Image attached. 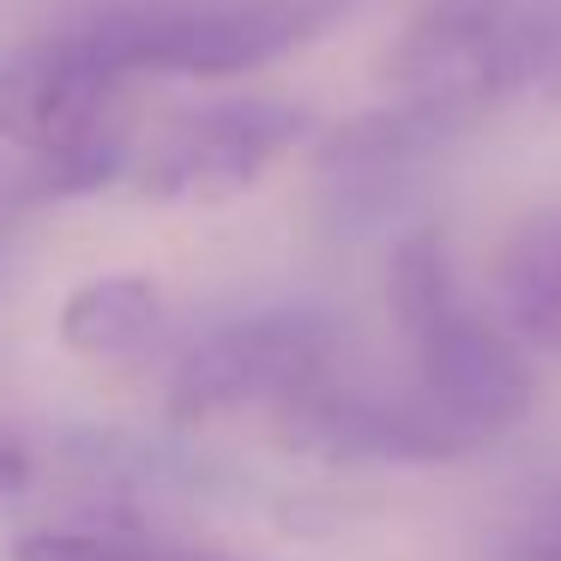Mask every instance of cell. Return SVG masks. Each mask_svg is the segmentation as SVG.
Instances as JSON below:
<instances>
[{"label": "cell", "instance_id": "cell-1", "mask_svg": "<svg viewBox=\"0 0 561 561\" xmlns=\"http://www.w3.org/2000/svg\"><path fill=\"white\" fill-rule=\"evenodd\" d=\"M392 314L399 332L416 356L423 392L471 435H495V428L519 423L531 411V363L525 344L507 327H495L489 314H477L471 296L453 278L447 242L435 230L404 236V248L392 254Z\"/></svg>", "mask_w": 561, "mask_h": 561}, {"label": "cell", "instance_id": "cell-2", "mask_svg": "<svg viewBox=\"0 0 561 561\" xmlns=\"http://www.w3.org/2000/svg\"><path fill=\"white\" fill-rule=\"evenodd\" d=\"M351 0H146L85 19L127 79H236L344 19Z\"/></svg>", "mask_w": 561, "mask_h": 561}, {"label": "cell", "instance_id": "cell-3", "mask_svg": "<svg viewBox=\"0 0 561 561\" xmlns=\"http://www.w3.org/2000/svg\"><path fill=\"white\" fill-rule=\"evenodd\" d=\"M332 368V320L314 308H272V314L230 320L224 332L199 339L170 375V416L182 428L218 423V416L254 411V404H290L320 387Z\"/></svg>", "mask_w": 561, "mask_h": 561}, {"label": "cell", "instance_id": "cell-4", "mask_svg": "<svg viewBox=\"0 0 561 561\" xmlns=\"http://www.w3.org/2000/svg\"><path fill=\"white\" fill-rule=\"evenodd\" d=\"M134 79L110 61L91 25L25 43L0 61V134L31 158H61L115 134V103Z\"/></svg>", "mask_w": 561, "mask_h": 561}, {"label": "cell", "instance_id": "cell-5", "mask_svg": "<svg viewBox=\"0 0 561 561\" xmlns=\"http://www.w3.org/2000/svg\"><path fill=\"white\" fill-rule=\"evenodd\" d=\"M308 139V110L284 98H230L187 115L146 163L139 194L158 206H224L248 194L290 146Z\"/></svg>", "mask_w": 561, "mask_h": 561}, {"label": "cell", "instance_id": "cell-6", "mask_svg": "<svg viewBox=\"0 0 561 561\" xmlns=\"http://www.w3.org/2000/svg\"><path fill=\"white\" fill-rule=\"evenodd\" d=\"M278 435L296 453L344 465H440L471 453V428H459L435 399H387V392H351V387H308L278 411Z\"/></svg>", "mask_w": 561, "mask_h": 561}, {"label": "cell", "instance_id": "cell-7", "mask_svg": "<svg viewBox=\"0 0 561 561\" xmlns=\"http://www.w3.org/2000/svg\"><path fill=\"white\" fill-rule=\"evenodd\" d=\"M163 320V296L151 278L139 272H103V278H85L73 296L61 302V344L73 356H91V363H115V356H134L158 339Z\"/></svg>", "mask_w": 561, "mask_h": 561}, {"label": "cell", "instance_id": "cell-8", "mask_svg": "<svg viewBox=\"0 0 561 561\" xmlns=\"http://www.w3.org/2000/svg\"><path fill=\"white\" fill-rule=\"evenodd\" d=\"M501 308H507V332L525 351L561 356V224L531 230L519 248H507V260H501Z\"/></svg>", "mask_w": 561, "mask_h": 561}, {"label": "cell", "instance_id": "cell-9", "mask_svg": "<svg viewBox=\"0 0 561 561\" xmlns=\"http://www.w3.org/2000/svg\"><path fill=\"white\" fill-rule=\"evenodd\" d=\"M127 531H25L13 561H122Z\"/></svg>", "mask_w": 561, "mask_h": 561}, {"label": "cell", "instance_id": "cell-10", "mask_svg": "<svg viewBox=\"0 0 561 561\" xmlns=\"http://www.w3.org/2000/svg\"><path fill=\"white\" fill-rule=\"evenodd\" d=\"M122 561H248V556H230V549H206V543H170V537L127 531V537H122Z\"/></svg>", "mask_w": 561, "mask_h": 561}, {"label": "cell", "instance_id": "cell-11", "mask_svg": "<svg viewBox=\"0 0 561 561\" xmlns=\"http://www.w3.org/2000/svg\"><path fill=\"white\" fill-rule=\"evenodd\" d=\"M501 561H561V507L531 519L525 531H513L501 543Z\"/></svg>", "mask_w": 561, "mask_h": 561}, {"label": "cell", "instance_id": "cell-12", "mask_svg": "<svg viewBox=\"0 0 561 561\" xmlns=\"http://www.w3.org/2000/svg\"><path fill=\"white\" fill-rule=\"evenodd\" d=\"M31 483V447L0 428V495H19Z\"/></svg>", "mask_w": 561, "mask_h": 561}, {"label": "cell", "instance_id": "cell-13", "mask_svg": "<svg viewBox=\"0 0 561 561\" xmlns=\"http://www.w3.org/2000/svg\"><path fill=\"white\" fill-rule=\"evenodd\" d=\"M543 98H561V0H549V43H543V73H537Z\"/></svg>", "mask_w": 561, "mask_h": 561}]
</instances>
